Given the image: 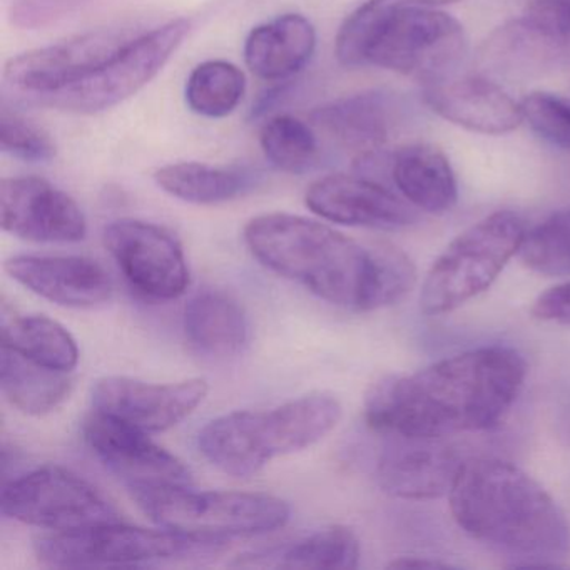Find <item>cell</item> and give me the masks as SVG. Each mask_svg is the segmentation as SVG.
<instances>
[{
    "instance_id": "cell-1",
    "label": "cell",
    "mask_w": 570,
    "mask_h": 570,
    "mask_svg": "<svg viewBox=\"0 0 570 570\" xmlns=\"http://www.w3.org/2000/svg\"><path fill=\"white\" fill-rule=\"evenodd\" d=\"M525 376V358L509 346L446 356L413 375L375 383L365 400L366 425L385 436L485 432L509 415Z\"/></svg>"
},
{
    "instance_id": "cell-2",
    "label": "cell",
    "mask_w": 570,
    "mask_h": 570,
    "mask_svg": "<svg viewBox=\"0 0 570 570\" xmlns=\"http://www.w3.org/2000/svg\"><path fill=\"white\" fill-rule=\"evenodd\" d=\"M245 243L276 275L352 312L395 305L416 285L415 265L402 249L386 243L363 245L303 216H256L246 225Z\"/></svg>"
},
{
    "instance_id": "cell-3",
    "label": "cell",
    "mask_w": 570,
    "mask_h": 570,
    "mask_svg": "<svg viewBox=\"0 0 570 570\" xmlns=\"http://www.w3.org/2000/svg\"><path fill=\"white\" fill-rule=\"evenodd\" d=\"M449 499L460 529L519 559L515 567H553L569 552L570 527L562 510L513 463L469 456Z\"/></svg>"
},
{
    "instance_id": "cell-4",
    "label": "cell",
    "mask_w": 570,
    "mask_h": 570,
    "mask_svg": "<svg viewBox=\"0 0 570 570\" xmlns=\"http://www.w3.org/2000/svg\"><path fill=\"white\" fill-rule=\"evenodd\" d=\"M335 55L345 68H380L420 81L450 78L466 55L462 26L419 0H368L348 16Z\"/></svg>"
},
{
    "instance_id": "cell-5",
    "label": "cell",
    "mask_w": 570,
    "mask_h": 570,
    "mask_svg": "<svg viewBox=\"0 0 570 570\" xmlns=\"http://www.w3.org/2000/svg\"><path fill=\"white\" fill-rule=\"evenodd\" d=\"M340 420L342 405L335 396L312 393L276 409L243 410L212 420L199 432V452L228 475L249 476L276 456L315 445Z\"/></svg>"
},
{
    "instance_id": "cell-6",
    "label": "cell",
    "mask_w": 570,
    "mask_h": 570,
    "mask_svg": "<svg viewBox=\"0 0 570 570\" xmlns=\"http://www.w3.org/2000/svg\"><path fill=\"white\" fill-rule=\"evenodd\" d=\"M132 499L163 529L222 547L233 537L273 532L289 520L288 503L248 492H199L188 487H138Z\"/></svg>"
},
{
    "instance_id": "cell-7",
    "label": "cell",
    "mask_w": 570,
    "mask_h": 570,
    "mask_svg": "<svg viewBox=\"0 0 570 570\" xmlns=\"http://www.w3.org/2000/svg\"><path fill=\"white\" fill-rule=\"evenodd\" d=\"M529 229L513 212H497L460 233L426 273L420 309L446 315L490 288L520 252Z\"/></svg>"
},
{
    "instance_id": "cell-8",
    "label": "cell",
    "mask_w": 570,
    "mask_h": 570,
    "mask_svg": "<svg viewBox=\"0 0 570 570\" xmlns=\"http://www.w3.org/2000/svg\"><path fill=\"white\" fill-rule=\"evenodd\" d=\"M189 21L175 19L153 31L138 32L81 81L35 106L76 115H96L115 108L161 72L189 35Z\"/></svg>"
},
{
    "instance_id": "cell-9",
    "label": "cell",
    "mask_w": 570,
    "mask_h": 570,
    "mask_svg": "<svg viewBox=\"0 0 570 570\" xmlns=\"http://www.w3.org/2000/svg\"><path fill=\"white\" fill-rule=\"evenodd\" d=\"M219 546L168 529H141L119 522L99 523L69 532H52L35 542L39 562L56 569L125 567L178 559Z\"/></svg>"
},
{
    "instance_id": "cell-10",
    "label": "cell",
    "mask_w": 570,
    "mask_h": 570,
    "mask_svg": "<svg viewBox=\"0 0 570 570\" xmlns=\"http://www.w3.org/2000/svg\"><path fill=\"white\" fill-rule=\"evenodd\" d=\"M0 505L6 517L51 532L119 520L115 507L95 487L76 473L52 465L6 482Z\"/></svg>"
},
{
    "instance_id": "cell-11",
    "label": "cell",
    "mask_w": 570,
    "mask_h": 570,
    "mask_svg": "<svg viewBox=\"0 0 570 570\" xmlns=\"http://www.w3.org/2000/svg\"><path fill=\"white\" fill-rule=\"evenodd\" d=\"M128 29H99L68 41L16 56L4 68V88L22 105L81 81L132 38Z\"/></svg>"
},
{
    "instance_id": "cell-12",
    "label": "cell",
    "mask_w": 570,
    "mask_h": 570,
    "mask_svg": "<svg viewBox=\"0 0 570 570\" xmlns=\"http://www.w3.org/2000/svg\"><path fill=\"white\" fill-rule=\"evenodd\" d=\"M105 245L126 282L145 298L169 302L188 289L185 252L168 229L139 219H118L106 226Z\"/></svg>"
},
{
    "instance_id": "cell-13",
    "label": "cell",
    "mask_w": 570,
    "mask_h": 570,
    "mask_svg": "<svg viewBox=\"0 0 570 570\" xmlns=\"http://www.w3.org/2000/svg\"><path fill=\"white\" fill-rule=\"evenodd\" d=\"M208 395L203 379L178 383H146L108 376L92 386V412L146 433L165 432L191 415Z\"/></svg>"
},
{
    "instance_id": "cell-14",
    "label": "cell",
    "mask_w": 570,
    "mask_h": 570,
    "mask_svg": "<svg viewBox=\"0 0 570 570\" xmlns=\"http://www.w3.org/2000/svg\"><path fill=\"white\" fill-rule=\"evenodd\" d=\"M376 463V479L390 495L430 500L449 495L469 456L452 436L386 435Z\"/></svg>"
},
{
    "instance_id": "cell-15",
    "label": "cell",
    "mask_w": 570,
    "mask_h": 570,
    "mask_svg": "<svg viewBox=\"0 0 570 570\" xmlns=\"http://www.w3.org/2000/svg\"><path fill=\"white\" fill-rule=\"evenodd\" d=\"M149 433L92 412L85 423V439L102 465L128 485L188 487V466L149 439Z\"/></svg>"
},
{
    "instance_id": "cell-16",
    "label": "cell",
    "mask_w": 570,
    "mask_h": 570,
    "mask_svg": "<svg viewBox=\"0 0 570 570\" xmlns=\"http://www.w3.org/2000/svg\"><path fill=\"white\" fill-rule=\"evenodd\" d=\"M0 222L4 232L36 243H78L88 233L78 203L35 176L2 179Z\"/></svg>"
},
{
    "instance_id": "cell-17",
    "label": "cell",
    "mask_w": 570,
    "mask_h": 570,
    "mask_svg": "<svg viewBox=\"0 0 570 570\" xmlns=\"http://www.w3.org/2000/svg\"><path fill=\"white\" fill-rule=\"evenodd\" d=\"M306 206L336 225L402 229L419 222V209L366 176L332 175L306 189Z\"/></svg>"
},
{
    "instance_id": "cell-18",
    "label": "cell",
    "mask_w": 570,
    "mask_h": 570,
    "mask_svg": "<svg viewBox=\"0 0 570 570\" xmlns=\"http://www.w3.org/2000/svg\"><path fill=\"white\" fill-rule=\"evenodd\" d=\"M423 101L445 121L480 135H507L523 122L522 106L482 76L430 82L423 88Z\"/></svg>"
},
{
    "instance_id": "cell-19",
    "label": "cell",
    "mask_w": 570,
    "mask_h": 570,
    "mask_svg": "<svg viewBox=\"0 0 570 570\" xmlns=\"http://www.w3.org/2000/svg\"><path fill=\"white\" fill-rule=\"evenodd\" d=\"M6 272L41 298L68 308L101 305L115 288L108 272L82 256H12L6 262Z\"/></svg>"
},
{
    "instance_id": "cell-20",
    "label": "cell",
    "mask_w": 570,
    "mask_h": 570,
    "mask_svg": "<svg viewBox=\"0 0 570 570\" xmlns=\"http://www.w3.org/2000/svg\"><path fill=\"white\" fill-rule=\"evenodd\" d=\"M395 102L382 91H365L313 109L309 119L336 145L356 158L382 151L395 128Z\"/></svg>"
},
{
    "instance_id": "cell-21",
    "label": "cell",
    "mask_w": 570,
    "mask_h": 570,
    "mask_svg": "<svg viewBox=\"0 0 570 570\" xmlns=\"http://www.w3.org/2000/svg\"><path fill=\"white\" fill-rule=\"evenodd\" d=\"M316 48V31L308 19L285 14L249 32L245 61L265 81H285L302 71Z\"/></svg>"
},
{
    "instance_id": "cell-22",
    "label": "cell",
    "mask_w": 570,
    "mask_h": 570,
    "mask_svg": "<svg viewBox=\"0 0 570 570\" xmlns=\"http://www.w3.org/2000/svg\"><path fill=\"white\" fill-rule=\"evenodd\" d=\"M390 178L419 212L443 215L459 199L455 173L436 146L416 142L396 151L390 163Z\"/></svg>"
},
{
    "instance_id": "cell-23",
    "label": "cell",
    "mask_w": 570,
    "mask_h": 570,
    "mask_svg": "<svg viewBox=\"0 0 570 570\" xmlns=\"http://www.w3.org/2000/svg\"><path fill=\"white\" fill-rule=\"evenodd\" d=\"M185 333L203 355L229 358L248 345V318L232 296L218 289H205L186 305Z\"/></svg>"
},
{
    "instance_id": "cell-24",
    "label": "cell",
    "mask_w": 570,
    "mask_h": 570,
    "mask_svg": "<svg viewBox=\"0 0 570 570\" xmlns=\"http://www.w3.org/2000/svg\"><path fill=\"white\" fill-rule=\"evenodd\" d=\"M155 181L173 198L191 205H218L248 195L262 181V175L246 166H209L203 163H176L155 173Z\"/></svg>"
},
{
    "instance_id": "cell-25",
    "label": "cell",
    "mask_w": 570,
    "mask_h": 570,
    "mask_svg": "<svg viewBox=\"0 0 570 570\" xmlns=\"http://www.w3.org/2000/svg\"><path fill=\"white\" fill-rule=\"evenodd\" d=\"M2 348L58 372H72L79 350L71 333L45 315H19L2 308Z\"/></svg>"
},
{
    "instance_id": "cell-26",
    "label": "cell",
    "mask_w": 570,
    "mask_h": 570,
    "mask_svg": "<svg viewBox=\"0 0 570 570\" xmlns=\"http://www.w3.org/2000/svg\"><path fill=\"white\" fill-rule=\"evenodd\" d=\"M71 372L46 368L2 348L0 385L12 406L28 415H45L58 409L71 395Z\"/></svg>"
},
{
    "instance_id": "cell-27",
    "label": "cell",
    "mask_w": 570,
    "mask_h": 570,
    "mask_svg": "<svg viewBox=\"0 0 570 570\" xmlns=\"http://www.w3.org/2000/svg\"><path fill=\"white\" fill-rule=\"evenodd\" d=\"M246 91V78L228 61H206L196 66L186 81V105L195 115L219 119L232 115Z\"/></svg>"
},
{
    "instance_id": "cell-28",
    "label": "cell",
    "mask_w": 570,
    "mask_h": 570,
    "mask_svg": "<svg viewBox=\"0 0 570 570\" xmlns=\"http://www.w3.org/2000/svg\"><path fill=\"white\" fill-rule=\"evenodd\" d=\"M362 557L358 537L348 527L333 525L318 530L282 552L272 563L282 569H356Z\"/></svg>"
},
{
    "instance_id": "cell-29",
    "label": "cell",
    "mask_w": 570,
    "mask_h": 570,
    "mask_svg": "<svg viewBox=\"0 0 570 570\" xmlns=\"http://www.w3.org/2000/svg\"><path fill=\"white\" fill-rule=\"evenodd\" d=\"M263 153L279 171L303 175L320 161V145L313 128L302 119L278 115L262 129Z\"/></svg>"
},
{
    "instance_id": "cell-30",
    "label": "cell",
    "mask_w": 570,
    "mask_h": 570,
    "mask_svg": "<svg viewBox=\"0 0 570 570\" xmlns=\"http://www.w3.org/2000/svg\"><path fill=\"white\" fill-rule=\"evenodd\" d=\"M527 268L546 276L570 275V208L560 209L527 232L520 246Z\"/></svg>"
},
{
    "instance_id": "cell-31",
    "label": "cell",
    "mask_w": 570,
    "mask_h": 570,
    "mask_svg": "<svg viewBox=\"0 0 570 570\" xmlns=\"http://www.w3.org/2000/svg\"><path fill=\"white\" fill-rule=\"evenodd\" d=\"M0 149L4 155L24 163H49L58 153L45 129L32 125L6 105L0 111Z\"/></svg>"
},
{
    "instance_id": "cell-32",
    "label": "cell",
    "mask_w": 570,
    "mask_h": 570,
    "mask_svg": "<svg viewBox=\"0 0 570 570\" xmlns=\"http://www.w3.org/2000/svg\"><path fill=\"white\" fill-rule=\"evenodd\" d=\"M523 121L549 141L550 145L570 153V102L550 92H530L520 102Z\"/></svg>"
},
{
    "instance_id": "cell-33",
    "label": "cell",
    "mask_w": 570,
    "mask_h": 570,
    "mask_svg": "<svg viewBox=\"0 0 570 570\" xmlns=\"http://www.w3.org/2000/svg\"><path fill=\"white\" fill-rule=\"evenodd\" d=\"M517 22L552 48L570 46V0H532Z\"/></svg>"
},
{
    "instance_id": "cell-34",
    "label": "cell",
    "mask_w": 570,
    "mask_h": 570,
    "mask_svg": "<svg viewBox=\"0 0 570 570\" xmlns=\"http://www.w3.org/2000/svg\"><path fill=\"white\" fill-rule=\"evenodd\" d=\"M91 0H12L9 21L22 31L48 28L78 12Z\"/></svg>"
},
{
    "instance_id": "cell-35",
    "label": "cell",
    "mask_w": 570,
    "mask_h": 570,
    "mask_svg": "<svg viewBox=\"0 0 570 570\" xmlns=\"http://www.w3.org/2000/svg\"><path fill=\"white\" fill-rule=\"evenodd\" d=\"M532 316L540 322L570 326V282L540 293L533 302Z\"/></svg>"
},
{
    "instance_id": "cell-36",
    "label": "cell",
    "mask_w": 570,
    "mask_h": 570,
    "mask_svg": "<svg viewBox=\"0 0 570 570\" xmlns=\"http://www.w3.org/2000/svg\"><path fill=\"white\" fill-rule=\"evenodd\" d=\"M450 563L439 562L429 557H399L389 563V569H449Z\"/></svg>"
},
{
    "instance_id": "cell-37",
    "label": "cell",
    "mask_w": 570,
    "mask_h": 570,
    "mask_svg": "<svg viewBox=\"0 0 570 570\" xmlns=\"http://www.w3.org/2000/svg\"><path fill=\"white\" fill-rule=\"evenodd\" d=\"M562 426L563 435L570 440V402L569 405L566 406V410H563Z\"/></svg>"
},
{
    "instance_id": "cell-38",
    "label": "cell",
    "mask_w": 570,
    "mask_h": 570,
    "mask_svg": "<svg viewBox=\"0 0 570 570\" xmlns=\"http://www.w3.org/2000/svg\"><path fill=\"white\" fill-rule=\"evenodd\" d=\"M419 2H423V4L429 6H443V4H453V2H459V0H419Z\"/></svg>"
}]
</instances>
